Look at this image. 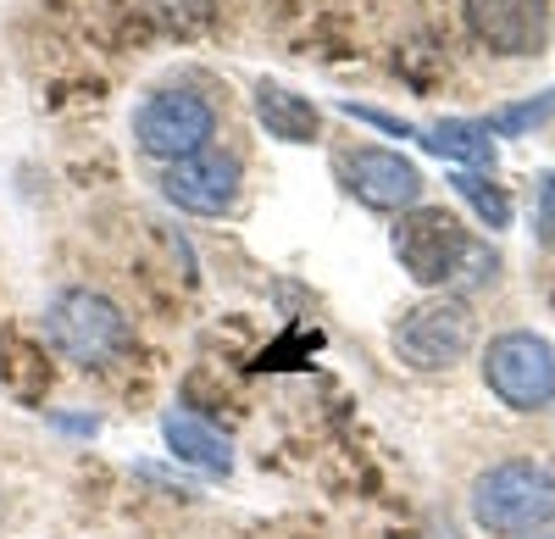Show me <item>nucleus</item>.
Returning a JSON list of instances; mask_svg holds the SVG:
<instances>
[{"instance_id": "4", "label": "nucleus", "mask_w": 555, "mask_h": 539, "mask_svg": "<svg viewBox=\"0 0 555 539\" xmlns=\"http://www.w3.org/2000/svg\"><path fill=\"white\" fill-rule=\"evenodd\" d=\"M483 384L512 412H544L555 400V350L539 334H500L483 350Z\"/></svg>"}, {"instance_id": "8", "label": "nucleus", "mask_w": 555, "mask_h": 539, "mask_svg": "<svg viewBox=\"0 0 555 539\" xmlns=\"http://www.w3.org/2000/svg\"><path fill=\"white\" fill-rule=\"evenodd\" d=\"M240 156H228V151H195V156H183V162H167V178H162V190L172 206L183 211H195V217H222V211H234L240 201Z\"/></svg>"}, {"instance_id": "7", "label": "nucleus", "mask_w": 555, "mask_h": 539, "mask_svg": "<svg viewBox=\"0 0 555 539\" xmlns=\"http://www.w3.org/2000/svg\"><path fill=\"white\" fill-rule=\"evenodd\" d=\"M339 178H345V190L373 211H411L423 201V167L400 151H384V145L350 151L339 162Z\"/></svg>"}, {"instance_id": "2", "label": "nucleus", "mask_w": 555, "mask_h": 539, "mask_svg": "<svg viewBox=\"0 0 555 539\" xmlns=\"http://www.w3.org/2000/svg\"><path fill=\"white\" fill-rule=\"evenodd\" d=\"M473 517L489 534H533L555 517V478L539 462H500L473 484Z\"/></svg>"}, {"instance_id": "6", "label": "nucleus", "mask_w": 555, "mask_h": 539, "mask_svg": "<svg viewBox=\"0 0 555 539\" xmlns=\"http://www.w3.org/2000/svg\"><path fill=\"white\" fill-rule=\"evenodd\" d=\"M217 133V112L206 95L195 89H162L145 106L133 112V140L145 156H162V162H183L206 151V140Z\"/></svg>"}, {"instance_id": "5", "label": "nucleus", "mask_w": 555, "mask_h": 539, "mask_svg": "<svg viewBox=\"0 0 555 539\" xmlns=\"http://www.w3.org/2000/svg\"><path fill=\"white\" fill-rule=\"evenodd\" d=\"M473 311L461 300H416L405 318L395 323V350L400 362L416 368V373H439V368H455L461 356L473 350Z\"/></svg>"}, {"instance_id": "13", "label": "nucleus", "mask_w": 555, "mask_h": 539, "mask_svg": "<svg viewBox=\"0 0 555 539\" xmlns=\"http://www.w3.org/2000/svg\"><path fill=\"white\" fill-rule=\"evenodd\" d=\"M450 184H455L461 201H467V206L489 222V229H505V222H512V201H505L500 184H489V178H478V172H455Z\"/></svg>"}, {"instance_id": "15", "label": "nucleus", "mask_w": 555, "mask_h": 539, "mask_svg": "<svg viewBox=\"0 0 555 539\" xmlns=\"http://www.w3.org/2000/svg\"><path fill=\"white\" fill-rule=\"evenodd\" d=\"M533 222H539V240L555 245V167L539 178V195H533Z\"/></svg>"}, {"instance_id": "9", "label": "nucleus", "mask_w": 555, "mask_h": 539, "mask_svg": "<svg viewBox=\"0 0 555 539\" xmlns=\"http://www.w3.org/2000/svg\"><path fill=\"white\" fill-rule=\"evenodd\" d=\"M467 28L494 56H539L550 44V0H467Z\"/></svg>"}, {"instance_id": "14", "label": "nucleus", "mask_w": 555, "mask_h": 539, "mask_svg": "<svg viewBox=\"0 0 555 539\" xmlns=\"http://www.w3.org/2000/svg\"><path fill=\"white\" fill-rule=\"evenodd\" d=\"M550 112H555V89H550V95H539V101H528V106H512V112L489 117V133H522V128L544 123Z\"/></svg>"}, {"instance_id": "1", "label": "nucleus", "mask_w": 555, "mask_h": 539, "mask_svg": "<svg viewBox=\"0 0 555 539\" xmlns=\"http://www.w3.org/2000/svg\"><path fill=\"white\" fill-rule=\"evenodd\" d=\"M44 334L78 368H112L133 350V323L101 290H62L44 306Z\"/></svg>"}, {"instance_id": "12", "label": "nucleus", "mask_w": 555, "mask_h": 539, "mask_svg": "<svg viewBox=\"0 0 555 539\" xmlns=\"http://www.w3.org/2000/svg\"><path fill=\"white\" fill-rule=\"evenodd\" d=\"M434 156H450V162H473V167H494V140H489V123H467V117H450V123H434V128H416Z\"/></svg>"}, {"instance_id": "3", "label": "nucleus", "mask_w": 555, "mask_h": 539, "mask_svg": "<svg viewBox=\"0 0 555 539\" xmlns=\"http://www.w3.org/2000/svg\"><path fill=\"white\" fill-rule=\"evenodd\" d=\"M478 245L467 240V229H461V217L444 211V206H411L400 211L395 222V261L405 267L411 284H450L461 273V261H473Z\"/></svg>"}, {"instance_id": "10", "label": "nucleus", "mask_w": 555, "mask_h": 539, "mask_svg": "<svg viewBox=\"0 0 555 539\" xmlns=\"http://www.w3.org/2000/svg\"><path fill=\"white\" fill-rule=\"evenodd\" d=\"M250 101H256V117H261V128L272 133V140H284V145H311L317 140L322 112L311 106V95H295L289 84L261 78Z\"/></svg>"}, {"instance_id": "11", "label": "nucleus", "mask_w": 555, "mask_h": 539, "mask_svg": "<svg viewBox=\"0 0 555 539\" xmlns=\"http://www.w3.org/2000/svg\"><path fill=\"white\" fill-rule=\"evenodd\" d=\"M162 439H167V451H172L178 462H190V467H201V473H228V467H234L228 439H222L217 428H206L201 418H190V412H167V418H162Z\"/></svg>"}]
</instances>
